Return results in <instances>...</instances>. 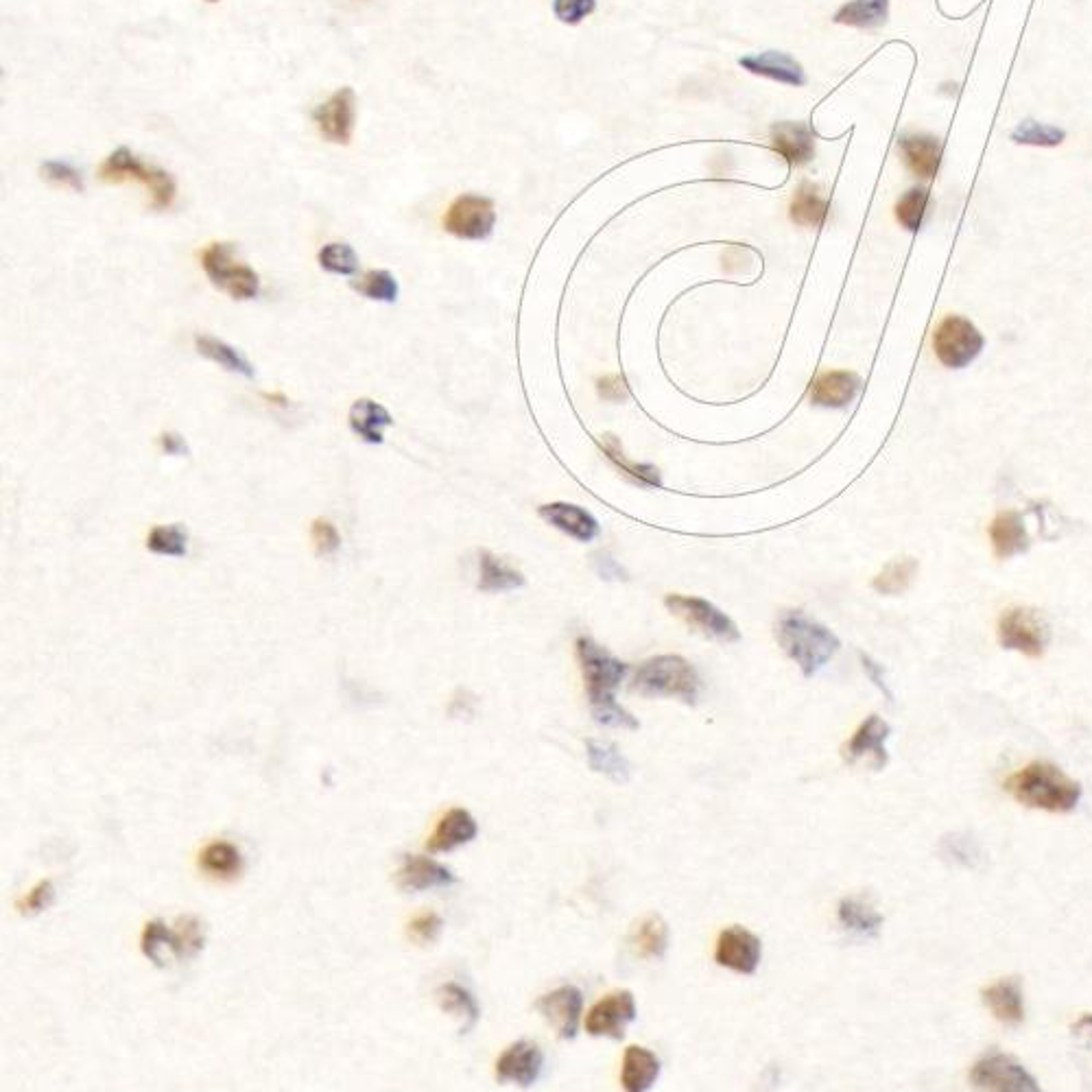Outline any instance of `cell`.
<instances>
[{"mask_svg": "<svg viewBox=\"0 0 1092 1092\" xmlns=\"http://www.w3.org/2000/svg\"><path fill=\"white\" fill-rule=\"evenodd\" d=\"M579 668L583 676L591 715L599 726L638 730L640 721L617 702V688L627 678L629 666L591 636H579L575 643Z\"/></svg>", "mask_w": 1092, "mask_h": 1092, "instance_id": "6da1fadb", "label": "cell"}, {"mask_svg": "<svg viewBox=\"0 0 1092 1092\" xmlns=\"http://www.w3.org/2000/svg\"><path fill=\"white\" fill-rule=\"evenodd\" d=\"M1005 791L1016 802L1046 813H1070L1082 800V785L1066 775L1058 765L1036 761L1012 773Z\"/></svg>", "mask_w": 1092, "mask_h": 1092, "instance_id": "7a4b0ae2", "label": "cell"}, {"mask_svg": "<svg viewBox=\"0 0 1092 1092\" xmlns=\"http://www.w3.org/2000/svg\"><path fill=\"white\" fill-rule=\"evenodd\" d=\"M775 638L785 654L800 666L804 678L824 668L842 647L828 627L809 619L802 610H785L775 623Z\"/></svg>", "mask_w": 1092, "mask_h": 1092, "instance_id": "3957f363", "label": "cell"}, {"mask_svg": "<svg viewBox=\"0 0 1092 1092\" xmlns=\"http://www.w3.org/2000/svg\"><path fill=\"white\" fill-rule=\"evenodd\" d=\"M632 690L643 698H671L695 706L702 695V678L686 658L664 654L636 668Z\"/></svg>", "mask_w": 1092, "mask_h": 1092, "instance_id": "277c9868", "label": "cell"}, {"mask_svg": "<svg viewBox=\"0 0 1092 1092\" xmlns=\"http://www.w3.org/2000/svg\"><path fill=\"white\" fill-rule=\"evenodd\" d=\"M99 178L103 182H112V184H120L125 180L140 182L146 188V191L152 193V208L154 210L171 208V203L175 201V195H178L175 182H173V178L169 173L162 171V169H156V166L142 164L128 149V146H118L114 154H110L108 158H105V162L99 166Z\"/></svg>", "mask_w": 1092, "mask_h": 1092, "instance_id": "5b68a950", "label": "cell"}, {"mask_svg": "<svg viewBox=\"0 0 1092 1092\" xmlns=\"http://www.w3.org/2000/svg\"><path fill=\"white\" fill-rule=\"evenodd\" d=\"M201 267L217 289L235 300H254L261 293L258 273L235 261L233 243H213L203 249Z\"/></svg>", "mask_w": 1092, "mask_h": 1092, "instance_id": "8992f818", "label": "cell"}, {"mask_svg": "<svg viewBox=\"0 0 1092 1092\" xmlns=\"http://www.w3.org/2000/svg\"><path fill=\"white\" fill-rule=\"evenodd\" d=\"M203 947V935H201V924L197 918H182L180 929L171 931L166 929L162 922H149L144 927L140 949L144 957L149 959L158 968H164L166 961L171 955L175 957H193Z\"/></svg>", "mask_w": 1092, "mask_h": 1092, "instance_id": "52a82bcc", "label": "cell"}, {"mask_svg": "<svg viewBox=\"0 0 1092 1092\" xmlns=\"http://www.w3.org/2000/svg\"><path fill=\"white\" fill-rule=\"evenodd\" d=\"M983 346L985 339L979 328L965 318H959V315L944 318L933 334V348L937 359L951 370H961L971 365L983 352Z\"/></svg>", "mask_w": 1092, "mask_h": 1092, "instance_id": "ba28073f", "label": "cell"}, {"mask_svg": "<svg viewBox=\"0 0 1092 1092\" xmlns=\"http://www.w3.org/2000/svg\"><path fill=\"white\" fill-rule=\"evenodd\" d=\"M664 605L668 612L680 617L686 625H690L695 632L704 634L706 638L719 640V643H739L741 632L737 623H734L726 612H721L717 605L702 597H686V595H666Z\"/></svg>", "mask_w": 1092, "mask_h": 1092, "instance_id": "9c48e42d", "label": "cell"}, {"mask_svg": "<svg viewBox=\"0 0 1092 1092\" xmlns=\"http://www.w3.org/2000/svg\"><path fill=\"white\" fill-rule=\"evenodd\" d=\"M999 640L1005 649L1018 651L1029 658H1040L1052 640V632L1038 610L1012 607L999 621Z\"/></svg>", "mask_w": 1092, "mask_h": 1092, "instance_id": "30bf717a", "label": "cell"}, {"mask_svg": "<svg viewBox=\"0 0 1092 1092\" xmlns=\"http://www.w3.org/2000/svg\"><path fill=\"white\" fill-rule=\"evenodd\" d=\"M971 1084L979 1090H999V1092H1038L1040 1086L1029 1070L1001 1052L985 1054L975 1062L971 1070Z\"/></svg>", "mask_w": 1092, "mask_h": 1092, "instance_id": "8fae6325", "label": "cell"}, {"mask_svg": "<svg viewBox=\"0 0 1092 1092\" xmlns=\"http://www.w3.org/2000/svg\"><path fill=\"white\" fill-rule=\"evenodd\" d=\"M496 223L494 203L488 197L461 195L446 210L444 227L457 239L481 241L492 235Z\"/></svg>", "mask_w": 1092, "mask_h": 1092, "instance_id": "7c38bea8", "label": "cell"}, {"mask_svg": "<svg viewBox=\"0 0 1092 1092\" xmlns=\"http://www.w3.org/2000/svg\"><path fill=\"white\" fill-rule=\"evenodd\" d=\"M638 1016L636 999L629 990L612 992L597 1001L585 1016V1032L595 1038L623 1040L627 1025Z\"/></svg>", "mask_w": 1092, "mask_h": 1092, "instance_id": "4fadbf2b", "label": "cell"}, {"mask_svg": "<svg viewBox=\"0 0 1092 1092\" xmlns=\"http://www.w3.org/2000/svg\"><path fill=\"white\" fill-rule=\"evenodd\" d=\"M763 957L761 937L743 927H730L719 933L715 947V961L721 968L739 975H754Z\"/></svg>", "mask_w": 1092, "mask_h": 1092, "instance_id": "5bb4252c", "label": "cell"}, {"mask_svg": "<svg viewBox=\"0 0 1092 1092\" xmlns=\"http://www.w3.org/2000/svg\"><path fill=\"white\" fill-rule=\"evenodd\" d=\"M534 1007L546 1022L553 1025L562 1040H573L577 1036L583 1012V994L575 985H562V988L540 997Z\"/></svg>", "mask_w": 1092, "mask_h": 1092, "instance_id": "9a60e30c", "label": "cell"}, {"mask_svg": "<svg viewBox=\"0 0 1092 1092\" xmlns=\"http://www.w3.org/2000/svg\"><path fill=\"white\" fill-rule=\"evenodd\" d=\"M312 120L328 142L348 144L354 134L356 94L352 88H339L328 101L312 110Z\"/></svg>", "mask_w": 1092, "mask_h": 1092, "instance_id": "2e32d148", "label": "cell"}, {"mask_svg": "<svg viewBox=\"0 0 1092 1092\" xmlns=\"http://www.w3.org/2000/svg\"><path fill=\"white\" fill-rule=\"evenodd\" d=\"M544 1068V1054L540 1046L527 1040L514 1042L496 1060V1080L500 1084H516L520 1088H531L538 1084Z\"/></svg>", "mask_w": 1092, "mask_h": 1092, "instance_id": "e0dca14e", "label": "cell"}, {"mask_svg": "<svg viewBox=\"0 0 1092 1092\" xmlns=\"http://www.w3.org/2000/svg\"><path fill=\"white\" fill-rule=\"evenodd\" d=\"M892 734V728L888 721L880 719L878 715H870L864 724L856 728L852 739L844 747V759L848 763H856L861 759H872V765L876 769H883L890 763L888 754V739Z\"/></svg>", "mask_w": 1092, "mask_h": 1092, "instance_id": "ac0fdd59", "label": "cell"}, {"mask_svg": "<svg viewBox=\"0 0 1092 1092\" xmlns=\"http://www.w3.org/2000/svg\"><path fill=\"white\" fill-rule=\"evenodd\" d=\"M395 883L403 892H427L435 888H451L457 883V876L446 866L437 864L427 856L405 854L403 866L395 874Z\"/></svg>", "mask_w": 1092, "mask_h": 1092, "instance_id": "d6986e66", "label": "cell"}, {"mask_svg": "<svg viewBox=\"0 0 1092 1092\" xmlns=\"http://www.w3.org/2000/svg\"><path fill=\"white\" fill-rule=\"evenodd\" d=\"M861 378L848 370H832L819 374L811 383V403L815 407L844 409L861 391Z\"/></svg>", "mask_w": 1092, "mask_h": 1092, "instance_id": "ffe728a7", "label": "cell"}, {"mask_svg": "<svg viewBox=\"0 0 1092 1092\" xmlns=\"http://www.w3.org/2000/svg\"><path fill=\"white\" fill-rule=\"evenodd\" d=\"M771 149L791 166H802L815 156V136L807 122H775L769 130Z\"/></svg>", "mask_w": 1092, "mask_h": 1092, "instance_id": "44dd1931", "label": "cell"}, {"mask_svg": "<svg viewBox=\"0 0 1092 1092\" xmlns=\"http://www.w3.org/2000/svg\"><path fill=\"white\" fill-rule=\"evenodd\" d=\"M898 149L907 169L920 178L931 180L941 164V142L929 134H905L898 140Z\"/></svg>", "mask_w": 1092, "mask_h": 1092, "instance_id": "7402d4cb", "label": "cell"}, {"mask_svg": "<svg viewBox=\"0 0 1092 1092\" xmlns=\"http://www.w3.org/2000/svg\"><path fill=\"white\" fill-rule=\"evenodd\" d=\"M981 999L983 1005L992 1012V1016L1003 1025L1018 1027L1025 1020V999L1018 979L1012 977L990 983L988 988L981 992Z\"/></svg>", "mask_w": 1092, "mask_h": 1092, "instance_id": "603a6c76", "label": "cell"}, {"mask_svg": "<svg viewBox=\"0 0 1092 1092\" xmlns=\"http://www.w3.org/2000/svg\"><path fill=\"white\" fill-rule=\"evenodd\" d=\"M540 518L553 524L555 529L564 531L579 542H591L599 536V522L597 518L571 502H549L538 510Z\"/></svg>", "mask_w": 1092, "mask_h": 1092, "instance_id": "cb8c5ba5", "label": "cell"}, {"mask_svg": "<svg viewBox=\"0 0 1092 1092\" xmlns=\"http://www.w3.org/2000/svg\"><path fill=\"white\" fill-rule=\"evenodd\" d=\"M476 835H479V826L474 822V817L464 809H451L442 819H439L437 828L429 837L427 848L431 852H451L459 846L470 844Z\"/></svg>", "mask_w": 1092, "mask_h": 1092, "instance_id": "d4e9b609", "label": "cell"}, {"mask_svg": "<svg viewBox=\"0 0 1092 1092\" xmlns=\"http://www.w3.org/2000/svg\"><path fill=\"white\" fill-rule=\"evenodd\" d=\"M660 1077V1060L645 1046H629L623 1056L621 1084L627 1092H647Z\"/></svg>", "mask_w": 1092, "mask_h": 1092, "instance_id": "484cf974", "label": "cell"}, {"mask_svg": "<svg viewBox=\"0 0 1092 1092\" xmlns=\"http://www.w3.org/2000/svg\"><path fill=\"white\" fill-rule=\"evenodd\" d=\"M739 64L754 75H763L773 81L789 83V86H804L807 83V75L802 66L797 64L791 55L781 53V51H767L761 55L743 57Z\"/></svg>", "mask_w": 1092, "mask_h": 1092, "instance_id": "4316f807", "label": "cell"}, {"mask_svg": "<svg viewBox=\"0 0 1092 1092\" xmlns=\"http://www.w3.org/2000/svg\"><path fill=\"white\" fill-rule=\"evenodd\" d=\"M990 540L994 546V553L1001 559H1010L1029 549V534L1025 529L1022 516L1018 512H1001L992 524H990Z\"/></svg>", "mask_w": 1092, "mask_h": 1092, "instance_id": "83f0119b", "label": "cell"}, {"mask_svg": "<svg viewBox=\"0 0 1092 1092\" xmlns=\"http://www.w3.org/2000/svg\"><path fill=\"white\" fill-rule=\"evenodd\" d=\"M348 422L354 435L367 444H383V431L393 425L391 413L370 398H359L350 409Z\"/></svg>", "mask_w": 1092, "mask_h": 1092, "instance_id": "f1b7e54d", "label": "cell"}, {"mask_svg": "<svg viewBox=\"0 0 1092 1092\" xmlns=\"http://www.w3.org/2000/svg\"><path fill=\"white\" fill-rule=\"evenodd\" d=\"M585 759H588V767H591L595 773L605 775L607 781H612L617 785H625L629 783V779H632V765H629V761L625 759L623 752L615 743L588 739Z\"/></svg>", "mask_w": 1092, "mask_h": 1092, "instance_id": "f546056e", "label": "cell"}, {"mask_svg": "<svg viewBox=\"0 0 1092 1092\" xmlns=\"http://www.w3.org/2000/svg\"><path fill=\"white\" fill-rule=\"evenodd\" d=\"M837 920L846 931L861 937H876L880 927H883V916L861 896L842 898L837 907Z\"/></svg>", "mask_w": 1092, "mask_h": 1092, "instance_id": "4dcf8cb0", "label": "cell"}, {"mask_svg": "<svg viewBox=\"0 0 1092 1092\" xmlns=\"http://www.w3.org/2000/svg\"><path fill=\"white\" fill-rule=\"evenodd\" d=\"M524 585V577L506 559L490 551H479V591L481 593H506Z\"/></svg>", "mask_w": 1092, "mask_h": 1092, "instance_id": "1f68e13d", "label": "cell"}, {"mask_svg": "<svg viewBox=\"0 0 1092 1092\" xmlns=\"http://www.w3.org/2000/svg\"><path fill=\"white\" fill-rule=\"evenodd\" d=\"M828 210L830 206H828V199L822 195V191H819V188L811 182H802L793 195L789 217L795 225L819 227L826 221Z\"/></svg>", "mask_w": 1092, "mask_h": 1092, "instance_id": "d6a6232c", "label": "cell"}, {"mask_svg": "<svg viewBox=\"0 0 1092 1092\" xmlns=\"http://www.w3.org/2000/svg\"><path fill=\"white\" fill-rule=\"evenodd\" d=\"M632 947L643 959H662L668 949L666 922L656 913L643 918L632 931Z\"/></svg>", "mask_w": 1092, "mask_h": 1092, "instance_id": "836d02e7", "label": "cell"}, {"mask_svg": "<svg viewBox=\"0 0 1092 1092\" xmlns=\"http://www.w3.org/2000/svg\"><path fill=\"white\" fill-rule=\"evenodd\" d=\"M437 1001L444 1012H451L464 1020L461 1034H470L481 1018V1007L476 999L459 983H444L437 988Z\"/></svg>", "mask_w": 1092, "mask_h": 1092, "instance_id": "e575fe53", "label": "cell"}, {"mask_svg": "<svg viewBox=\"0 0 1092 1092\" xmlns=\"http://www.w3.org/2000/svg\"><path fill=\"white\" fill-rule=\"evenodd\" d=\"M195 346L201 356H206L208 361L217 363L219 367L241 374L245 378H254V367H251V363L245 359V356L237 348L213 337V334H197Z\"/></svg>", "mask_w": 1092, "mask_h": 1092, "instance_id": "d590c367", "label": "cell"}, {"mask_svg": "<svg viewBox=\"0 0 1092 1092\" xmlns=\"http://www.w3.org/2000/svg\"><path fill=\"white\" fill-rule=\"evenodd\" d=\"M890 0H850L835 13V23L856 29H872L888 23Z\"/></svg>", "mask_w": 1092, "mask_h": 1092, "instance_id": "8d00e7d4", "label": "cell"}, {"mask_svg": "<svg viewBox=\"0 0 1092 1092\" xmlns=\"http://www.w3.org/2000/svg\"><path fill=\"white\" fill-rule=\"evenodd\" d=\"M918 573V559L913 557H896L894 562H890L883 571H880L874 581H872V588L878 593V595H900L905 593L907 588L911 585L913 577Z\"/></svg>", "mask_w": 1092, "mask_h": 1092, "instance_id": "74e56055", "label": "cell"}, {"mask_svg": "<svg viewBox=\"0 0 1092 1092\" xmlns=\"http://www.w3.org/2000/svg\"><path fill=\"white\" fill-rule=\"evenodd\" d=\"M601 448H603V453L607 455V459H610L612 464H615L621 472H625V474L632 476L634 481L643 483V486H656V488L662 486L658 468L647 466V464H634L632 459H627V455L623 453V448H621V444H619V439H617L615 435H610V433L603 435V439H601Z\"/></svg>", "mask_w": 1092, "mask_h": 1092, "instance_id": "f35d334b", "label": "cell"}, {"mask_svg": "<svg viewBox=\"0 0 1092 1092\" xmlns=\"http://www.w3.org/2000/svg\"><path fill=\"white\" fill-rule=\"evenodd\" d=\"M199 866L213 876H235L241 870V852L237 846L227 842H215L203 848L199 856Z\"/></svg>", "mask_w": 1092, "mask_h": 1092, "instance_id": "ab89813d", "label": "cell"}, {"mask_svg": "<svg viewBox=\"0 0 1092 1092\" xmlns=\"http://www.w3.org/2000/svg\"><path fill=\"white\" fill-rule=\"evenodd\" d=\"M929 201H931V195L927 188L924 186L911 188V191H907L896 203L898 223L905 229H909V233H918L924 223V217H927L929 213Z\"/></svg>", "mask_w": 1092, "mask_h": 1092, "instance_id": "60d3db41", "label": "cell"}, {"mask_svg": "<svg viewBox=\"0 0 1092 1092\" xmlns=\"http://www.w3.org/2000/svg\"><path fill=\"white\" fill-rule=\"evenodd\" d=\"M188 534L182 524H162V527H154L149 538H146V549L156 555L166 557H184L188 551Z\"/></svg>", "mask_w": 1092, "mask_h": 1092, "instance_id": "b9f144b4", "label": "cell"}, {"mask_svg": "<svg viewBox=\"0 0 1092 1092\" xmlns=\"http://www.w3.org/2000/svg\"><path fill=\"white\" fill-rule=\"evenodd\" d=\"M352 289L359 291L361 296H365L367 300H376V302H395L398 291H401L398 289V280L393 278V273L385 269H372L363 273L359 282H352Z\"/></svg>", "mask_w": 1092, "mask_h": 1092, "instance_id": "7bdbcfd3", "label": "cell"}, {"mask_svg": "<svg viewBox=\"0 0 1092 1092\" xmlns=\"http://www.w3.org/2000/svg\"><path fill=\"white\" fill-rule=\"evenodd\" d=\"M939 852H941V856L951 858L953 864H957L961 868H977L983 861L981 846L975 842V839L965 837V835L944 837L941 844H939Z\"/></svg>", "mask_w": 1092, "mask_h": 1092, "instance_id": "ee69618b", "label": "cell"}, {"mask_svg": "<svg viewBox=\"0 0 1092 1092\" xmlns=\"http://www.w3.org/2000/svg\"><path fill=\"white\" fill-rule=\"evenodd\" d=\"M318 261L322 269L334 273V276H354L356 269H359V256H356V251L346 243L324 245Z\"/></svg>", "mask_w": 1092, "mask_h": 1092, "instance_id": "f6af8a7d", "label": "cell"}, {"mask_svg": "<svg viewBox=\"0 0 1092 1092\" xmlns=\"http://www.w3.org/2000/svg\"><path fill=\"white\" fill-rule=\"evenodd\" d=\"M1064 132L1058 130V128H1052V125H1042V122H1036L1032 118L1022 120L1016 132H1014V142L1018 144H1034V146H1058L1064 142Z\"/></svg>", "mask_w": 1092, "mask_h": 1092, "instance_id": "bcb514c9", "label": "cell"}, {"mask_svg": "<svg viewBox=\"0 0 1092 1092\" xmlns=\"http://www.w3.org/2000/svg\"><path fill=\"white\" fill-rule=\"evenodd\" d=\"M42 178L49 184L61 186V188H73L77 193H83V180L81 173L75 169L73 164L61 162V160H47L42 164Z\"/></svg>", "mask_w": 1092, "mask_h": 1092, "instance_id": "7dc6e473", "label": "cell"}, {"mask_svg": "<svg viewBox=\"0 0 1092 1092\" xmlns=\"http://www.w3.org/2000/svg\"><path fill=\"white\" fill-rule=\"evenodd\" d=\"M310 540H312V546H315V551H318V555H332V553H337L342 546V536L337 527H334V524L326 518L312 520Z\"/></svg>", "mask_w": 1092, "mask_h": 1092, "instance_id": "c3c4849f", "label": "cell"}, {"mask_svg": "<svg viewBox=\"0 0 1092 1092\" xmlns=\"http://www.w3.org/2000/svg\"><path fill=\"white\" fill-rule=\"evenodd\" d=\"M442 927H444V920L437 913H422L415 920H411L409 935L417 944H429V941H435L437 935L442 933Z\"/></svg>", "mask_w": 1092, "mask_h": 1092, "instance_id": "681fc988", "label": "cell"}, {"mask_svg": "<svg viewBox=\"0 0 1092 1092\" xmlns=\"http://www.w3.org/2000/svg\"><path fill=\"white\" fill-rule=\"evenodd\" d=\"M595 0H555L553 11L566 25H577L595 11Z\"/></svg>", "mask_w": 1092, "mask_h": 1092, "instance_id": "f907efd6", "label": "cell"}, {"mask_svg": "<svg viewBox=\"0 0 1092 1092\" xmlns=\"http://www.w3.org/2000/svg\"><path fill=\"white\" fill-rule=\"evenodd\" d=\"M53 894L55 892H53L51 880H42V883H37L23 902H18V909L23 913H39L42 909H47L51 905Z\"/></svg>", "mask_w": 1092, "mask_h": 1092, "instance_id": "816d5d0a", "label": "cell"}, {"mask_svg": "<svg viewBox=\"0 0 1092 1092\" xmlns=\"http://www.w3.org/2000/svg\"><path fill=\"white\" fill-rule=\"evenodd\" d=\"M597 391L599 395L603 398V401L607 403H621L627 398V385H625V378L619 376V374H607L603 378H599L597 381Z\"/></svg>", "mask_w": 1092, "mask_h": 1092, "instance_id": "f5cc1de1", "label": "cell"}, {"mask_svg": "<svg viewBox=\"0 0 1092 1092\" xmlns=\"http://www.w3.org/2000/svg\"><path fill=\"white\" fill-rule=\"evenodd\" d=\"M858 658H861V664H864V671L868 674V678L872 680V684H874L880 692H883L885 700H888L890 704H894V692H892V688H890V684H888V678H885L883 666H880L876 660H872V658L866 656V654H858Z\"/></svg>", "mask_w": 1092, "mask_h": 1092, "instance_id": "db71d44e", "label": "cell"}, {"mask_svg": "<svg viewBox=\"0 0 1092 1092\" xmlns=\"http://www.w3.org/2000/svg\"><path fill=\"white\" fill-rule=\"evenodd\" d=\"M160 446H162V451L166 455H173V457L188 455V446L184 442V437L180 433H173V431L160 435Z\"/></svg>", "mask_w": 1092, "mask_h": 1092, "instance_id": "11a10c76", "label": "cell"}, {"mask_svg": "<svg viewBox=\"0 0 1092 1092\" xmlns=\"http://www.w3.org/2000/svg\"><path fill=\"white\" fill-rule=\"evenodd\" d=\"M595 564H597V571H599V575H601L603 579H621V577H623L621 566H619L610 555L599 553L597 559H595Z\"/></svg>", "mask_w": 1092, "mask_h": 1092, "instance_id": "9f6ffc18", "label": "cell"}, {"mask_svg": "<svg viewBox=\"0 0 1092 1092\" xmlns=\"http://www.w3.org/2000/svg\"><path fill=\"white\" fill-rule=\"evenodd\" d=\"M1073 1034H1075V1038H1080L1086 1046H1092V1014H1084V1016L1073 1025Z\"/></svg>", "mask_w": 1092, "mask_h": 1092, "instance_id": "6f0895ef", "label": "cell"}, {"mask_svg": "<svg viewBox=\"0 0 1092 1092\" xmlns=\"http://www.w3.org/2000/svg\"><path fill=\"white\" fill-rule=\"evenodd\" d=\"M263 398L276 407H289V398L284 393H263Z\"/></svg>", "mask_w": 1092, "mask_h": 1092, "instance_id": "680465c9", "label": "cell"}, {"mask_svg": "<svg viewBox=\"0 0 1092 1092\" xmlns=\"http://www.w3.org/2000/svg\"><path fill=\"white\" fill-rule=\"evenodd\" d=\"M206 3H219V0H206Z\"/></svg>", "mask_w": 1092, "mask_h": 1092, "instance_id": "91938a15", "label": "cell"}]
</instances>
